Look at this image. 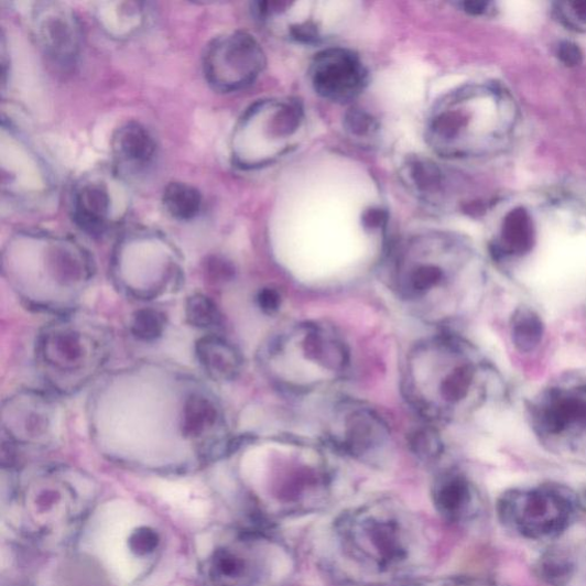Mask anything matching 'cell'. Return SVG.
<instances>
[{
    "instance_id": "cell-29",
    "label": "cell",
    "mask_w": 586,
    "mask_h": 586,
    "mask_svg": "<svg viewBox=\"0 0 586 586\" xmlns=\"http://www.w3.org/2000/svg\"><path fill=\"white\" fill-rule=\"evenodd\" d=\"M345 126L351 135L358 138L373 137L378 131L376 120H373L369 113L360 109H354L347 113Z\"/></svg>"
},
{
    "instance_id": "cell-11",
    "label": "cell",
    "mask_w": 586,
    "mask_h": 586,
    "mask_svg": "<svg viewBox=\"0 0 586 586\" xmlns=\"http://www.w3.org/2000/svg\"><path fill=\"white\" fill-rule=\"evenodd\" d=\"M314 91L322 98L347 104L357 99L368 84V70L354 51L332 47L319 52L311 65Z\"/></svg>"
},
{
    "instance_id": "cell-5",
    "label": "cell",
    "mask_w": 586,
    "mask_h": 586,
    "mask_svg": "<svg viewBox=\"0 0 586 586\" xmlns=\"http://www.w3.org/2000/svg\"><path fill=\"white\" fill-rule=\"evenodd\" d=\"M273 382L292 393L327 388L348 371L347 344L332 326L304 322L273 338L262 354Z\"/></svg>"
},
{
    "instance_id": "cell-24",
    "label": "cell",
    "mask_w": 586,
    "mask_h": 586,
    "mask_svg": "<svg viewBox=\"0 0 586 586\" xmlns=\"http://www.w3.org/2000/svg\"><path fill=\"white\" fill-rule=\"evenodd\" d=\"M186 318L191 326L198 329H213L221 324V314L217 304L202 293L188 299Z\"/></svg>"
},
{
    "instance_id": "cell-22",
    "label": "cell",
    "mask_w": 586,
    "mask_h": 586,
    "mask_svg": "<svg viewBox=\"0 0 586 586\" xmlns=\"http://www.w3.org/2000/svg\"><path fill=\"white\" fill-rule=\"evenodd\" d=\"M218 423V408L209 398L196 395L189 399L185 409V430L191 436L205 435Z\"/></svg>"
},
{
    "instance_id": "cell-26",
    "label": "cell",
    "mask_w": 586,
    "mask_h": 586,
    "mask_svg": "<svg viewBox=\"0 0 586 586\" xmlns=\"http://www.w3.org/2000/svg\"><path fill=\"white\" fill-rule=\"evenodd\" d=\"M552 15L567 31L586 35V0L556 2L552 6Z\"/></svg>"
},
{
    "instance_id": "cell-28",
    "label": "cell",
    "mask_w": 586,
    "mask_h": 586,
    "mask_svg": "<svg viewBox=\"0 0 586 586\" xmlns=\"http://www.w3.org/2000/svg\"><path fill=\"white\" fill-rule=\"evenodd\" d=\"M161 542L159 533L151 527H140L129 539V547L135 555H149L159 547Z\"/></svg>"
},
{
    "instance_id": "cell-13",
    "label": "cell",
    "mask_w": 586,
    "mask_h": 586,
    "mask_svg": "<svg viewBox=\"0 0 586 586\" xmlns=\"http://www.w3.org/2000/svg\"><path fill=\"white\" fill-rule=\"evenodd\" d=\"M268 555L253 546L220 547L209 563V575L220 586H258L270 574Z\"/></svg>"
},
{
    "instance_id": "cell-12",
    "label": "cell",
    "mask_w": 586,
    "mask_h": 586,
    "mask_svg": "<svg viewBox=\"0 0 586 586\" xmlns=\"http://www.w3.org/2000/svg\"><path fill=\"white\" fill-rule=\"evenodd\" d=\"M37 44L50 61L61 67L74 66L83 45V28L73 9L63 3H37L33 11Z\"/></svg>"
},
{
    "instance_id": "cell-1",
    "label": "cell",
    "mask_w": 586,
    "mask_h": 586,
    "mask_svg": "<svg viewBox=\"0 0 586 586\" xmlns=\"http://www.w3.org/2000/svg\"><path fill=\"white\" fill-rule=\"evenodd\" d=\"M340 563L360 578L384 582L415 572L426 553L417 518L392 500H378L341 514L334 525Z\"/></svg>"
},
{
    "instance_id": "cell-16",
    "label": "cell",
    "mask_w": 586,
    "mask_h": 586,
    "mask_svg": "<svg viewBox=\"0 0 586 586\" xmlns=\"http://www.w3.org/2000/svg\"><path fill=\"white\" fill-rule=\"evenodd\" d=\"M156 150L152 133L138 122L123 124L111 139V153L116 163L129 172L149 167L156 156Z\"/></svg>"
},
{
    "instance_id": "cell-17",
    "label": "cell",
    "mask_w": 586,
    "mask_h": 586,
    "mask_svg": "<svg viewBox=\"0 0 586 586\" xmlns=\"http://www.w3.org/2000/svg\"><path fill=\"white\" fill-rule=\"evenodd\" d=\"M195 351L203 370L217 382H229L241 371L240 351L225 338L205 336L196 343Z\"/></svg>"
},
{
    "instance_id": "cell-2",
    "label": "cell",
    "mask_w": 586,
    "mask_h": 586,
    "mask_svg": "<svg viewBox=\"0 0 586 586\" xmlns=\"http://www.w3.org/2000/svg\"><path fill=\"white\" fill-rule=\"evenodd\" d=\"M514 123V104L506 90L491 84L467 85L434 106L426 139L444 158H481L501 149Z\"/></svg>"
},
{
    "instance_id": "cell-3",
    "label": "cell",
    "mask_w": 586,
    "mask_h": 586,
    "mask_svg": "<svg viewBox=\"0 0 586 586\" xmlns=\"http://www.w3.org/2000/svg\"><path fill=\"white\" fill-rule=\"evenodd\" d=\"M473 251L447 232L422 234L399 252L393 285L398 296L430 321L452 316Z\"/></svg>"
},
{
    "instance_id": "cell-4",
    "label": "cell",
    "mask_w": 586,
    "mask_h": 586,
    "mask_svg": "<svg viewBox=\"0 0 586 586\" xmlns=\"http://www.w3.org/2000/svg\"><path fill=\"white\" fill-rule=\"evenodd\" d=\"M478 368L465 346L449 336L424 340L410 351L403 391L430 422L454 420L471 399Z\"/></svg>"
},
{
    "instance_id": "cell-32",
    "label": "cell",
    "mask_w": 586,
    "mask_h": 586,
    "mask_svg": "<svg viewBox=\"0 0 586 586\" xmlns=\"http://www.w3.org/2000/svg\"><path fill=\"white\" fill-rule=\"evenodd\" d=\"M259 308L267 314H273L281 306L280 293L274 289H262L257 296Z\"/></svg>"
},
{
    "instance_id": "cell-27",
    "label": "cell",
    "mask_w": 586,
    "mask_h": 586,
    "mask_svg": "<svg viewBox=\"0 0 586 586\" xmlns=\"http://www.w3.org/2000/svg\"><path fill=\"white\" fill-rule=\"evenodd\" d=\"M413 452L424 460H435L443 453V443L435 431L423 428L410 437Z\"/></svg>"
},
{
    "instance_id": "cell-23",
    "label": "cell",
    "mask_w": 586,
    "mask_h": 586,
    "mask_svg": "<svg viewBox=\"0 0 586 586\" xmlns=\"http://www.w3.org/2000/svg\"><path fill=\"white\" fill-rule=\"evenodd\" d=\"M538 571L546 584L566 586L575 575V563L564 550L552 549L541 556Z\"/></svg>"
},
{
    "instance_id": "cell-7",
    "label": "cell",
    "mask_w": 586,
    "mask_h": 586,
    "mask_svg": "<svg viewBox=\"0 0 586 586\" xmlns=\"http://www.w3.org/2000/svg\"><path fill=\"white\" fill-rule=\"evenodd\" d=\"M498 513L520 536L545 541L558 538L568 529L574 507L561 491L536 488L504 495L498 504Z\"/></svg>"
},
{
    "instance_id": "cell-19",
    "label": "cell",
    "mask_w": 586,
    "mask_h": 586,
    "mask_svg": "<svg viewBox=\"0 0 586 586\" xmlns=\"http://www.w3.org/2000/svg\"><path fill=\"white\" fill-rule=\"evenodd\" d=\"M405 183L421 199L440 207L445 203L448 182L446 173L436 163L414 158L404 166Z\"/></svg>"
},
{
    "instance_id": "cell-15",
    "label": "cell",
    "mask_w": 586,
    "mask_h": 586,
    "mask_svg": "<svg viewBox=\"0 0 586 586\" xmlns=\"http://www.w3.org/2000/svg\"><path fill=\"white\" fill-rule=\"evenodd\" d=\"M432 500L437 513L449 522L471 519L478 506L477 492L470 480L455 471L436 477L432 486Z\"/></svg>"
},
{
    "instance_id": "cell-8",
    "label": "cell",
    "mask_w": 586,
    "mask_h": 586,
    "mask_svg": "<svg viewBox=\"0 0 586 586\" xmlns=\"http://www.w3.org/2000/svg\"><path fill=\"white\" fill-rule=\"evenodd\" d=\"M265 66V53L257 40L245 32H232L214 40L203 61L205 77L220 93L245 89Z\"/></svg>"
},
{
    "instance_id": "cell-20",
    "label": "cell",
    "mask_w": 586,
    "mask_h": 586,
    "mask_svg": "<svg viewBox=\"0 0 586 586\" xmlns=\"http://www.w3.org/2000/svg\"><path fill=\"white\" fill-rule=\"evenodd\" d=\"M162 203L165 211L174 219L188 221L202 210L200 192L186 183H170L163 192Z\"/></svg>"
},
{
    "instance_id": "cell-10",
    "label": "cell",
    "mask_w": 586,
    "mask_h": 586,
    "mask_svg": "<svg viewBox=\"0 0 586 586\" xmlns=\"http://www.w3.org/2000/svg\"><path fill=\"white\" fill-rule=\"evenodd\" d=\"M123 188L108 173L83 177L73 192L72 211L75 224L94 237L104 236L123 216Z\"/></svg>"
},
{
    "instance_id": "cell-6",
    "label": "cell",
    "mask_w": 586,
    "mask_h": 586,
    "mask_svg": "<svg viewBox=\"0 0 586 586\" xmlns=\"http://www.w3.org/2000/svg\"><path fill=\"white\" fill-rule=\"evenodd\" d=\"M305 111L292 99L262 100L242 115L231 139V158L245 170L268 166L303 138Z\"/></svg>"
},
{
    "instance_id": "cell-21",
    "label": "cell",
    "mask_w": 586,
    "mask_h": 586,
    "mask_svg": "<svg viewBox=\"0 0 586 586\" xmlns=\"http://www.w3.org/2000/svg\"><path fill=\"white\" fill-rule=\"evenodd\" d=\"M544 325L539 314L525 308L518 311L512 322V340L523 354H530L543 339Z\"/></svg>"
},
{
    "instance_id": "cell-25",
    "label": "cell",
    "mask_w": 586,
    "mask_h": 586,
    "mask_svg": "<svg viewBox=\"0 0 586 586\" xmlns=\"http://www.w3.org/2000/svg\"><path fill=\"white\" fill-rule=\"evenodd\" d=\"M165 327V314L154 308H144L135 312L131 322L133 336L146 343L155 341L162 337Z\"/></svg>"
},
{
    "instance_id": "cell-9",
    "label": "cell",
    "mask_w": 586,
    "mask_h": 586,
    "mask_svg": "<svg viewBox=\"0 0 586 586\" xmlns=\"http://www.w3.org/2000/svg\"><path fill=\"white\" fill-rule=\"evenodd\" d=\"M330 436L338 451L371 463L387 453L391 440L386 422L372 409L358 402H347L338 408Z\"/></svg>"
},
{
    "instance_id": "cell-18",
    "label": "cell",
    "mask_w": 586,
    "mask_h": 586,
    "mask_svg": "<svg viewBox=\"0 0 586 586\" xmlns=\"http://www.w3.org/2000/svg\"><path fill=\"white\" fill-rule=\"evenodd\" d=\"M535 243V221L529 210L518 207L503 218L493 250L500 256L522 257L529 254Z\"/></svg>"
},
{
    "instance_id": "cell-31",
    "label": "cell",
    "mask_w": 586,
    "mask_h": 586,
    "mask_svg": "<svg viewBox=\"0 0 586 586\" xmlns=\"http://www.w3.org/2000/svg\"><path fill=\"white\" fill-rule=\"evenodd\" d=\"M555 55L561 64L567 68H576L583 63V52L580 47L571 41H564L555 48Z\"/></svg>"
},
{
    "instance_id": "cell-30",
    "label": "cell",
    "mask_w": 586,
    "mask_h": 586,
    "mask_svg": "<svg viewBox=\"0 0 586 586\" xmlns=\"http://www.w3.org/2000/svg\"><path fill=\"white\" fill-rule=\"evenodd\" d=\"M404 586H497L495 583L477 577H442L409 582Z\"/></svg>"
},
{
    "instance_id": "cell-14",
    "label": "cell",
    "mask_w": 586,
    "mask_h": 586,
    "mask_svg": "<svg viewBox=\"0 0 586 586\" xmlns=\"http://www.w3.org/2000/svg\"><path fill=\"white\" fill-rule=\"evenodd\" d=\"M40 351L47 368L67 373L85 370L98 355L95 340L69 326L50 329L42 337Z\"/></svg>"
},
{
    "instance_id": "cell-33",
    "label": "cell",
    "mask_w": 586,
    "mask_h": 586,
    "mask_svg": "<svg viewBox=\"0 0 586 586\" xmlns=\"http://www.w3.org/2000/svg\"><path fill=\"white\" fill-rule=\"evenodd\" d=\"M458 7L473 17H493L498 9L492 2H462Z\"/></svg>"
}]
</instances>
